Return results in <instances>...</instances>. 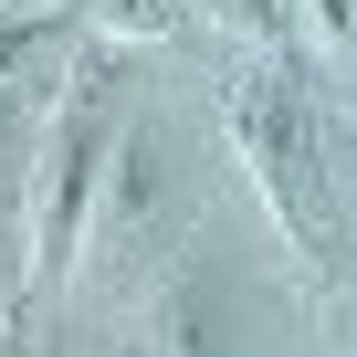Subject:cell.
Segmentation results:
<instances>
[{
  "label": "cell",
  "instance_id": "8992f818",
  "mask_svg": "<svg viewBox=\"0 0 357 357\" xmlns=\"http://www.w3.org/2000/svg\"><path fill=\"white\" fill-rule=\"evenodd\" d=\"M168 11H178V0H95V22H116L126 43H158V32H168Z\"/></svg>",
  "mask_w": 357,
  "mask_h": 357
},
{
  "label": "cell",
  "instance_id": "5b68a950",
  "mask_svg": "<svg viewBox=\"0 0 357 357\" xmlns=\"http://www.w3.org/2000/svg\"><path fill=\"white\" fill-rule=\"evenodd\" d=\"M221 22H231L242 43H263V53H284V43H294V0H221Z\"/></svg>",
  "mask_w": 357,
  "mask_h": 357
},
{
  "label": "cell",
  "instance_id": "277c9868",
  "mask_svg": "<svg viewBox=\"0 0 357 357\" xmlns=\"http://www.w3.org/2000/svg\"><path fill=\"white\" fill-rule=\"evenodd\" d=\"M294 43L315 63H347L357 53V0H294Z\"/></svg>",
  "mask_w": 357,
  "mask_h": 357
},
{
  "label": "cell",
  "instance_id": "6da1fadb",
  "mask_svg": "<svg viewBox=\"0 0 357 357\" xmlns=\"http://www.w3.org/2000/svg\"><path fill=\"white\" fill-rule=\"evenodd\" d=\"M221 126H231V147L252 168V190L273 200V221L305 231V200H315V116H305V95L284 74H231Z\"/></svg>",
  "mask_w": 357,
  "mask_h": 357
},
{
  "label": "cell",
  "instance_id": "3957f363",
  "mask_svg": "<svg viewBox=\"0 0 357 357\" xmlns=\"http://www.w3.org/2000/svg\"><path fill=\"white\" fill-rule=\"evenodd\" d=\"M95 158H105V116L74 105L53 158H43V190H32V284H63V263H74V242L95 221Z\"/></svg>",
  "mask_w": 357,
  "mask_h": 357
},
{
  "label": "cell",
  "instance_id": "7a4b0ae2",
  "mask_svg": "<svg viewBox=\"0 0 357 357\" xmlns=\"http://www.w3.org/2000/svg\"><path fill=\"white\" fill-rule=\"evenodd\" d=\"M178 190H190V168H178V137L168 126H137L116 147V178L95 190V221H84V252L105 273H137L158 252V231L178 221Z\"/></svg>",
  "mask_w": 357,
  "mask_h": 357
}]
</instances>
